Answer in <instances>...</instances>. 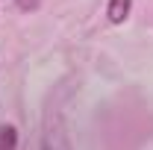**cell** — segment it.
Here are the masks:
<instances>
[{
  "instance_id": "obj_3",
  "label": "cell",
  "mask_w": 153,
  "mask_h": 150,
  "mask_svg": "<svg viewBox=\"0 0 153 150\" xmlns=\"http://www.w3.org/2000/svg\"><path fill=\"white\" fill-rule=\"evenodd\" d=\"M15 3H18L21 12H36L38 6H41V0H15Z\"/></svg>"
},
{
  "instance_id": "obj_2",
  "label": "cell",
  "mask_w": 153,
  "mask_h": 150,
  "mask_svg": "<svg viewBox=\"0 0 153 150\" xmlns=\"http://www.w3.org/2000/svg\"><path fill=\"white\" fill-rule=\"evenodd\" d=\"M0 150H18V130L12 124L0 127Z\"/></svg>"
},
{
  "instance_id": "obj_4",
  "label": "cell",
  "mask_w": 153,
  "mask_h": 150,
  "mask_svg": "<svg viewBox=\"0 0 153 150\" xmlns=\"http://www.w3.org/2000/svg\"><path fill=\"white\" fill-rule=\"evenodd\" d=\"M44 150H50V144H44Z\"/></svg>"
},
{
  "instance_id": "obj_1",
  "label": "cell",
  "mask_w": 153,
  "mask_h": 150,
  "mask_svg": "<svg viewBox=\"0 0 153 150\" xmlns=\"http://www.w3.org/2000/svg\"><path fill=\"white\" fill-rule=\"evenodd\" d=\"M133 12V0H109L106 3V18L109 24H124Z\"/></svg>"
}]
</instances>
